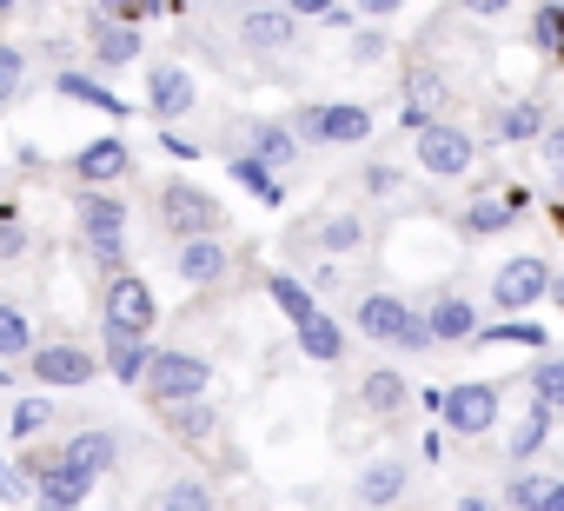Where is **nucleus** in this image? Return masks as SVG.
<instances>
[{
    "instance_id": "7c9ffc66",
    "label": "nucleus",
    "mask_w": 564,
    "mask_h": 511,
    "mask_svg": "<svg viewBox=\"0 0 564 511\" xmlns=\"http://www.w3.org/2000/svg\"><path fill=\"white\" fill-rule=\"evenodd\" d=\"M61 94H67V100H87V107H107V113L127 107V100H113L107 87H94V80H80V74H61Z\"/></svg>"
},
{
    "instance_id": "dca6fc26",
    "label": "nucleus",
    "mask_w": 564,
    "mask_h": 511,
    "mask_svg": "<svg viewBox=\"0 0 564 511\" xmlns=\"http://www.w3.org/2000/svg\"><path fill=\"white\" fill-rule=\"evenodd\" d=\"M74 166H80V180H120L133 160H127V140L107 133V140H87V146L74 153Z\"/></svg>"
},
{
    "instance_id": "20e7f679",
    "label": "nucleus",
    "mask_w": 564,
    "mask_h": 511,
    "mask_svg": "<svg viewBox=\"0 0 564 511\" xmlns=\"http://www.w3.org/2000/svg\"><path fill=\"white\" fill-rule=\"evenodd\" d=\"M366 107H300L293 113V140H333V146H359L366 140Z\"/></svg>"
},
{
    "instance_id": "72a5a7b5",
    "label": "nucleus",
    "mask_w": 564,
    "mask_h": 511,
    "mask_svg": "<svg viewBox=\"0 0 564 511\" xmlns=\"http://www.w3.org/2000/svg\"><path fill=\"white\" fill-rule=\"evenodd\" d=\"M359 239H366V226H359V213H339V219L326 226V246H333V252H346V246H359Z\"/></svg>"
},
{
    "instance_id": "6e6552de",
    "label": "nucleus",
    "mask_w": 564,
    "mask_h": 511,
    "mask_svg": "<svg viewBox=\"0 0 564 511\" xmlns=\"http://www.w3.org/2000/svg\"><path fill=\"white\" fill-rule=\"evenodd\" d=\"M107 326L147 333V326H153V286L133 280V273H113V286H107Z\"/></svg>"
},
{
    "instance_id": "c9c22d12",
    "label": "nucleus",
    "mask_w": 564,
    "mask_h": 511,
    "mask_svg": "<svg viewBox=\"0 0 564 511\" xmlns=\"http://www.w3.org/2000/svg\"><path fill=\"white\" fill-rule=\"evenodd\" d=\"M232 180H239V186H252V193H265V199H279V186L265 180V166H259V160H232Z\"/></svg>"
},
{
    "instance_id": "f03ea898",
    "label": "nucleus",
    "mask_w": 564,
    "mask_h": 511,
    "mask_svg": "<svg viewBox=\"0 0 564 511\" xmlns=\"http://www.w3.org/2000/svg\"><path fill=\"white\" fill-rule=\"evenodd\" d=\"M551 293V267L538 260V252H518V260H505L498 273H491V300L505 306V313H524V306H538Z\"/></svg>"
},
{
    "instance_id": "473e14b6",
    "label": "nucleus",
    "mask_w": 564,
    "mask_h": 511,
    "mask_svg": "<svg viewBox=\"0 0 564 511\" xmlns=\"http://www.w3.org/2000/svg\"><path fill=\"white\" fill-rule=\"evenodd\" d=\"M538 127H544V113H538V107H505V120H498V133H505V140H531Z\"/></svg>"
},
{
    "instance_id": "ddd939ff",
    "label": "nucleus",
    "mask_w": 564,
    "mask_h": 511,
    "mask_svg": "<svg viewBox=\"0 0 564 511\" xmlns=\"http://www.w3.org/2000/svg\"><path fill=\"white\" fill-rule=\"evenodd\" d=\"M34 352V379L41 385H87L94 379V359L80 346H28Z\"/></svg>"
},
{
    "instance_id": "2eb2a0df",
    "label": "nucleus",
    "mask_w": 564,
    "mask_h": 511,
    "mask_svg": "<svg viewBox=\"0 0 564 511\" xmlns=\"http://www.w3.org/2000/svg\"><path fill=\"white\" fill-rule=\"evenodd\" d=\"M166 432H173L180 445H206V438L219 432V412H213L206 399H173V405H166Z\"/></svg>"
},
{
    "instance_id": "bb28decb",
    "label": "nucleus",
    "mask_w": 564,
    "mask_h": 511,
    "mask_svg": "<svg viewBox=\"0 0 564 511\" xmlns=\"http://www.w3.org/2000/svg\"><path fill=\"white\" fill-rule=\"evenodd\" d=\"M551 412H557V405H551V399H538V405H531V412H524V425H518V432H511V458H531V452H538V445H544V432H551Z\"/></svg>"
},
{
    "instance_id": "5701e85b",
    "label": "nucleus",
    "mask_w": 564,
    "mask_h": 511,
    "mask_svg": "<svg viewBox=\"0 0 564 511\" xmlns=\"http://www.w3.org/2000/svg\"><path fill=\"white\" fill-rule=\"evenodd\" d=\"M252 153H259V166H293L300 160V140L286 127H252Z\"/></svg>"
},
{
    "instance_id": "aec40b11",
    "label": "nucleus",
    "mask_w": 564,
    "mask_h": 511,
    "mask_svg": "<svg viewBox=\"0 0 564 511\" xmlns=\"http://www.w3.org/2000/svg\"><path fill=\"white\" fill-rule=\"evenodd\" d=\"M359 498H372V504H392V498H405V465H399V458H379V465H366V478H359Z\"/></svg>"
},
{
    "instance_id": "a878e982",
    "label": "nucleus",
    "mask_w": 564,
    "mask_h": 511,
    "mask_svg": "<svg viewBox=\"0 0 564 511\" xmlns=\"http://www.w3.org/2000/svg\"><path fill=\"white\" fill-rule=\"evenodd\" d=\"M94 41H100L94 54H100L107 67H127V61L140 54V34H133V28H107V21H94Z\"/></svg>"
},
{
    "instance_id": "09e8293b",
    "label": "nucleus",
    "mask_w": 564,
    "mask_h": 511,
    "mask_svg": "<svg viewBox=\"0 0 564 511\" xmlns=\"http://www.w3.org/2000/svg\"><path fill=\"white\" fill-rule=\"evenodd\" d=\"M8 8H14V0H0V14H8Z\"/></svg>"
},
{
    "instance_id": "1a4fd4ad",
    "label": "nucleus",
    "mask_w": 564,
    "mask_h": 511,
    "mask_svg": "<svg viewBox=\"0 0 564 511\" xmlns=\"http://www.w3.org/2000/svg\"><path fill=\"white\" fill-rule=\"evenodd\" d=\"M28 471H34V491H41L47 504H87V491H94V471L74 465L67 452H61L54 465H28Z\"/></svg>"
},
{
    "instance_id": "37998d69",
    "label": "nucleus",
    "mask_w": 564,
    "mask_h": 511,
    "mask_svg": "<svg viewBox=\"0 0 564 511\" xmlns=\"http://www.w3.org/2000/svg\"><path fill=\"white\" fill-rule=\"evenodd\" d=\"M511 0H465V14H505Z\"/></svg>"
},
{
    "instance_id": "c03bdc74",
    "label": "nucleus",
    "mask_w": 564,
    "mask_h": 511,
    "mask_svg": "<svg viewBox=\"0 0 564 511\" xmlns=\"http://www.w3.org/2000/svg\"><path fill=\"white\" fill-rule=\"evenodd\" d=\"M359 8H366V14H399L405 0H359Z\"/></svg>"
},
{
    "instance_id": "b1692460",
    "label": "nucleus",
    "mask_w": 564,
    "mask_h": 511,
    "mask_svg": "<svg viewBox=\"0 0 564 511\" xmlns=\"http://www.w3.org/2000/svg\"><path fill=\"white\" fill-rule=\"evenodd\" d=\"M425 326H432V339H471V333H478V319H471L465 300H438Z\"/></svg>"
},
{
    "instance_id": "a18cd8bd",
    "label": "nucleus",
    "mask_w": 564,
    "mask_h": 511,
    "mask_svg": "<svg viewBox=\"0 0 564 511\" xmlns=\"http://www.w3.org/2000/svg\"><path fill=\"white\" fill-rule=\"evenodd\" d=\"M326 8H333V0H293V14H313V21H319Z\"/></svg>"
},
{
    "instance_id": "4c0bfd02",
    "label": "nucleus",
    "mask_w": 564,
    "mask_h": 511,
    "mask_svg": "<svg viewBox=\"0 0 564 511\" xmlns=\"http://www.w3.org/2000/svg\"><path fill=\"white\" fill-rule=\"evenodd\" d=\"M21 74H28V61H21L14 47H0V100H14V87H21Z\"/></svg>"
},
{
    "instance_id": "9b49d317",
    "label": "nucleus",
    "mask_w": 564,
    "mask_h": 511,
    "mask_svg": "<svg viewBox=\"0 0 564 511\" xmlns=\"http://www.w3.org/2000/svg\"><path fill=\"white\" fill-rule=\"evenodd\" d=\"M445 100H452V87H445L432 67H412V74H405V107H399V120L419 133L425 120H438V113H445Z\"/></svg>"
},
{
    "instance_id": "393cba45",
    "label": "nucleus",
    "mask_w": 564,
    "mask_h": 511,
    "mask_svg": "<svg viewBox=\"0 0 564 511\" xmlns=\"http://www.w3.org/2000/svg\"><path fill=\"white\" fill-rule=\"evenodd\" d=\"M412 399V385H405V372H392V366H379L372 379H366V405L372 412H399Z\"/></svg>"
},
{
    "instance_id": "58836bf2",
    "label": "nucleus",
    "mask_w": 564,
    "mask_h": 511,
    "mask_svg": "<svg viewBox=\"0 0 564 511\" xmlns=\"http://www.w3.org/2000/svg\"><path fill=\"white\" fill-rule=\"evenodd\" d=\"M160 498H166V504H206V498H213V491H206V485H199V478H180V485H166V491H160Z\"/></svg>"
},
{
    "instance_id": "c756f323",
    "label": "nucleus",
    "mask_w": 564,
    "mask_h": 511,
    "mask_svg": "<svg viewBox=\"0 0 564 511\" xmlns=\"http://www.w3.org/2000/svg\"><path fill=\"white\" fill-rule=\"evenodd\" d=\"M265 293L279 300V313H286V319H300V313H313V293H306L300 280H286V273H279V280H265Z\"/></svg>"
},
{
    "instance_id": "f3484780",
    "label": "nucleus",
    "mask_w": 564,
    "mask_h": 511,
    "mask_svg": "<svg viewBox=\"0 0 564 511\" xmlns=\"http://www.w3.org/2000/svg\"><path fill=\"white\" fill-rule=\"evenodd\" d=\"M153 352H147V333H127V326H107V372L113 379H140V366H147Z\"/></svg>"
},
{
    "instance_id": "de8ad7c7",
    "label": "nucleus",
    "mask_w": 564,
    "mask_h": 511,
    "mask_svg": "<svg viewBox=\"0 0 564 511\" xmlns=\"http://www.w3.org/2000/svg\"><path fill=\"white\" fill-rule=\"evenodd\" d=\"M94 8H127V14H140V0H94Z\"/></svg>"
},
{
    "instance_id": "9d476101",
    "label": "nucleus",
    "mask_w": 564,
    "mask_h": 511,
    "mask_svg": "<svg viewBox=\"0 0 564 511\" xmlns=\"http://www.w3.org/2000/svg\"><path fill=\"white\" fill-rule=\"evenodd\" d=\"M173 267H180V280H186V286H213V280H226V246H219L213 232H186Z\"/></svg>"
},
{
    "instance_id": "e433bc0d",
    "label": "nucleus",
    "mask_w": 564,
    "mask_h": 511,
    "mask_svg": "<svg viewBox=\"0 0 564 511\" xmlns=\"http://www.w3.org/2000/svg\"><path fill=\"white\" fill-rule=\"evenodd\" d=\"M531 385H538V399H551V405H557V399H564V366H557V359H544V366L531 372Z\"/></svg>"
},
{
    "instance_id": "a211bd4d",
    "label": "nucleus",
    "mask_w": 564,
    "mask_h": 511,
    "mask_svg": "<svg viewBox=\"0 0 564 511\" xmlns=\"http://www.w3.org/2000/svg\"><path fill=\"white\" fill-rule=\"evenodd\" d=\"M293 326H300V346H306V359H319V366H326V359H339V346H346V339H339V326H333L319 306H313V313H300Z\"/></svg>"
},
{
    "instance_id": "c85d7f7f",
    "label": "nucleus",
    "mask_w": 564,
    "mask_h": 511,
    "mask_svg": "<svg viewBox=\"0 0 564 511\" xmlns=\"http://www.w3.org/2000/svg\"><path fill=\"white\" fill-rule=\"evenodd\" d=\"M28 346H34V326H28V313L0 306V359H21Z\"/></svg>"
},
{
    "instance_id": "7ed1b4c3",
    "label": "nucleus",
    "mask_w": 564,
    "mask_h": 511,
    "mask_svg": "<svg viewBox=\"0 0 564 511\" xmlns=\"http://www.w3.org/2000/svg\"><path fill=\"white\" fill-rule=\"evenodd\" d=\"M80 232H87V246H94V260H100L107 273H120V260H127V246H120V232H127V206L107 199V193H94V199L80 206Z\"/></svg>"
},
{
    "instance_id": "f257e3e1",
    "label": "nucleus",
    "mask_w": 564,
    "mask_h": 511,
    "mask_svg": "<svg viewBox=\"0 0 564 511\" xmlns=\"http://www.w3.org/2000/svg\"><path fill=\"white\" fill-rule=\"evenodd\" d=\"M206 379H213V366H206V359H193V352H153V359L140 366V379H133V385H147V399H153V405H173V399H199V392H206Z\"/></svg>"
},
{
    "instance_id": "ea45409f",
    "label": "nucleus",
    "mask_w": 564,
    "mask_h": 511,
    "mask_svg": "<svg viewBox=\"0 0 564 511\" xmlns=\"http://www.w3.org/2000/svg\"><path fill=\"white\" fill-rule=\"evenodd\" d=\"M485 339H498V346H511V339H518V346H544V333H538V326H491Z\"/></svg>"
},
{
    "instance_id": "79ce46f5",
    "label": "nucleus",
    "mask_w": 564,
    "mask_h": 511,
    "mask_svg": "<svg viewBox=\"0 0 564 511\" xmlns=\"http://www.w3.org/2000/svg\"><path fill=\"white\" fill-rule=\"evenodd\" d=\"M544 166L564 173V133H544Z\"/></svg>"
},
{
    "instance_id": "423d86ee",
    "label": "nucleus",
    "mask_w": 564,
    "mask_h": 511,
    "mask_svg": "<svg viewBox=\"0 0 564 511\" xmlns=\"http://www.w3.org/2000/svg\"><path fill=\"white\" fill-rule=\"evenodd\" d=\"M160 219H166V232H213L219 226V206H213V193H199V186H186V180H173L166 193H160Z\"/></svg>"
},
{
    "instance_id": "4468645a",
    "label": "nucleus",
    "mask_w": 564,
    "mask_h": 511,
    "mask_svg": "<svg viewBox=\"0 0 564 511\" xmlns=\"http://www.w3.org/2000/svg\"><path fill=\"white\" fill-rule=\"evenodd\" d=\"M405 319H412V313H405V300H392V293H366V300H359V333H366V339H386V346H392V339L405 333Z\"/></svg>"
},
{
    "instance_id": "cd10ccee",
    "label": "nucleus",
    "mask_w": 564,
    "mask_h": 511,
    "mask_svg": "<svg viewBox=\"0 0 564 511\" xmlns=\"http://www.w3.org/2000/svg\"><path fill=\"white\" fill-rule=\"evenodd\" d=\"M518 213H524V199H518V193H511V199H478V206L465 213V226H471V232H498V226H511Z\"/></svg>"
},
{
    "instance_id": "4be33fe9",
    "label": "nucleus",
    "mask_w": 564,
    "mask_h": 511,
    "mask_svg": "<svg viewBox=\"0 0 564 511\" xmlns=\"http://www.w3.org/2000/svg\"><path fill=\"white\" fill-rule=\"evenodd\" d=\"M505 504H544V511H564V478H511V485H505Z\"/></svg>"
},
{
    "instance_id": "f8f14e48",
    "label": "nucleus",
    "mask_w": 564,
    "mask_h": 511,
    "mask_svg": "<svg viewBox=\"0 0 564 511\" xmlns=\"http://www.w3.org/2000/svg\"><path fill=\"white\" fill-rule=\"evenodd\" d=\"M193 100H199V87H193V74H186V67H153V80H147V107H153L160 120L193 113Z\"/></svg>"
},
{
    "instance_id": "0eeeda50",
    "label": "nucleus",
    "mask_w": 564,
    "mask_h": 511,
    "mask_svg": "<svg viewBox=\"0 0 564 511\" xmlns=\"http://www.w3.org/2000/svg\"><path fill=\"white\" fill-rule=\"evenodd\" d=\"M438 405H445V425L465 432V438L491 432V418H498V392H491V385H452Z\"/></svg>"
},
{
    "instance_id": "6ab92c4d",
    "label": "nucleus",
    "mask_w": 564,
    "mask_h": 511,
    "mask_svg": "<svg viewBox=\"0 0 564 511\" xmlns=\"http://www.w3.org/2000/svg\"><path fill=\"white\" fill-rule=\"evenodd\" d=\"M67 458H74V465H87V471L100 478V471H107V465L120 458V438H113V432H74Z\"/></svg>"
},
{
    "instance_id": "39448f33",
    "label": "nucleus",
    "mask_w": 564,
    "mask_h": 511,
    "mask_svg": "<svg viewBox=\"0 0 564 511\" xmlns=\"http://www.w3.org/2000/svg\"><path fill=\"white\" fill-rule=\"evenodd\" d=\"M471 153H478V146H471V133H465V127H438V120H425V127H419V166H425V173L458 180V173L471 166Z\"/></svg>"
},
{
    "instance_id": "f704fd0d",
    "label": "nucleus",
    "mask_w": 564,
    "mask_h": 511,
    "mask_svg": "<svg viewBox=\"0 0 564 511\" xmlns=\"http://www.w3.org/2000/svg\"><path fill=\"white\" fill-rule=\"evenodd\" d=\"M531 41H538V54H557V8L531 14Z\"/></svg>"
},
{
    "instance_id": "a19ab883",
    "label": "nucleus",
    "mask_w": 564,
    "mask_h": 511,
    "mask_svg": "<svg viewBox=\"0 0 564 511\" xmlns=\"http://www.w3.org/2000/svg\"><path fill=\"white\" fill-rule=\"evenodd\" d=\"M0 498H28V478H14L8 458H0Z\"/></svg>"
},
{
    "instance_id": "2f4dec72",
    "label": "nucleus",
    "mask_w": 564,
    "mask_h": 511,
    "mask_svg": "<svg viewBox=\"0 0 564 511\" xmlns=\"http://www.w3.org/2000/svg\"><path fill=\"white\" fill-rule=\"evenodd\" d=\"M47 418H54V412H47V399H21V405H14V438H41V432H47Z\"/></svg>"
},
{
    "instance_id": "412c9836",
    "label": "nucleus",
    "mask_w": 564,
    "mask_h": 511,
    "mask_svg": "<svg viewBox=\"0 0 564 511\" xmlns=\"http://www.w3.org/2000/svg\"><path fill=\"white\" fill-rule=\"evenodd\" d=\"M246 47H265V54H279V47H293V14H246Z\"/></svg>"
},
{
    "instance_id": "49530a36",
    "label": "nucleus",
    "mask_w": 564,
    "mask_h": 511,
    "mask_svg": "<svg viewBox=\"0 0 564 511\" xmlns=\"http://www.w3.org/2000/svg\"><path fill=\"white\" fill-rule=\"evenodd\" d=\"M0 252H21V226H0Z\"/></svg>"
}]
</instances>
